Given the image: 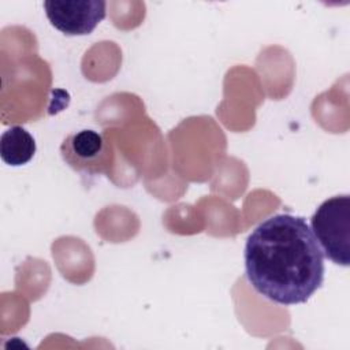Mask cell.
I'll return each instance as SVG.
<instances>
[{
	"label": "cell",
	"mask_w": 350,
	"mask_h": 350,
	"mask_svg": "<svg viewBox=\"0 0 350 350\" xmlns=\"http://www.w3.org/2000/svg\"><path fill=\"white\" fill-rule=\"evenodd\" d=\"M243 257L252 287L278 305L305 304L324 282V253L301 216L279 213L261 221Z\"/></svg>",
	"instance_id": "cell-1"
},
{
	"label": "cell",
	"mask_w": 350,
	"mask_h": 350,
	"mask_svg": "<svg viewBox=\"0 0 350 350\" xmlns=\"http://www.w3.org/2000/svg\"><path fill=\"white\" fill-rule=\"evenodd\" d=\"M310 230L323 253L336 265L350 264V196H335L319 205Z\"/></svg>",
	"instance_id": "cell-2"
},
{
	"label": "cell",
	"mask_w": 350,
	"mask_h": 350,
	"mask_svg": "<svg viewBox=\"0 0 350 350\" xmlns=\"http://www.w3.org/2000/svg\"><path fill=\"white\" fill-rule=\"evenodd\" d=\"M104 0H46L44 10L51 25L66 36H86L105 18Z\"/></svg>",
	"instance_id": "cell-3"
},
{
	"label": "cell",
	"mask_w": 350,
	"mask_h": 350,
	"mask_svg": "<svg viewBox=\"0 0 350 350\" xmlns=\"http://www.w3.org/2000/svg\"><path fill=\"white\" fill-rule=\"evenodd\" d=\"M63 160L75 171L98 174L109 164V148L101 134L94 130H81L70 134L62 144Z\"/></svg>",
	"instance_id": "cell-4"
},
{
	"label": "cell",
	"mask_w": 350,
	"mask_h": 350,
	"mask_svg": "<svg viewBox=\"0 0 350 350\" xmlns=\"http://www.w3.org/2000/svg\"><path fill=\"white\" fill-rule=\"evenodd\" d=\"M36 141L33 135L22 126H11L0 138L1 160L12 167L27 164L36 153Z\"/></svg>",
	"instance_id": "cell-5"
}]
</instances>
